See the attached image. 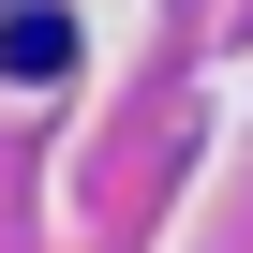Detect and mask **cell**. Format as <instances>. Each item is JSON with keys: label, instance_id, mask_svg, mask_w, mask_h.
Here are the masks:
<instances>
[{"label": "cell", "instance_id": "1", "mask_svg": "<svg viewBox=\"0 0 253 253\" xmlns=\"http://www.w3.org/2000/svg\"><path fill=\"white\" fill-rule=\"evenodd\" d=\"M0 60H15V75H60V60H75V30L45 15V0H15V15H0Z\"/></svg>", "mask_w": 253, "mask_h": 253}]
</instances>
